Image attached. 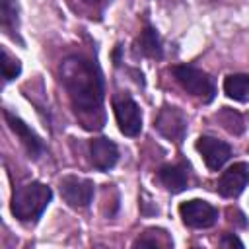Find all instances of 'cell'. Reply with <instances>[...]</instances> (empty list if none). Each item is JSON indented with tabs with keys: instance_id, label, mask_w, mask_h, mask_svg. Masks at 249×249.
<instances>
[{
	"instance_id": "1",
	"label": "cell",
	"mask_w": 249,
	"mask_h": 249,
	"mask_svg": "<svg viewBox=\"0 0 249 249\" xmlns=\"http://www.w3.org/2000/svg\"><path fill=\"white\" fill-rule=\"evenodd\" d=\"M60 80L68 91L74 113L86 128L103 126V78L91 60L68 56L60 66Z\"/></svg>"
},
{
	"instance_id": "2",
	"label": "cell",
	"mask_w": 249,
	"mask_h": 249,
	"mask_svg": "<svg viewBox=\"0 0 249 249\" xmlns=\"http://www.w3.org/2000/svg\"><path fill=\"white\" fill-rule=\"evenodd\" d=\"M53 198L51 187L33 181L19 187L12 196V214L21 222H35Z\"/></svg>"
},
{
	"instance_id": "3",
	"label": "cell",
	"mask_w": 249,
	"mask_h": 249,
	"mask_svg": "<svg viewBox=\"0 0 249 249\" xmlns=\"http://www.w3.org/2000/svg\"><path fill=\"white\" fill-rule=\"evenodd\" d=\"M171 72H173L175 80L179 82V86L193 97H196L204 103H210L214 99V95H216L214 80L200 68L191 66V64H177L171 68Z\"/></svg>"
},
{
	"instance_id": "4",
	"label": "cell",
	"mask_w": 249,
	"mask_h": 249,
	"mask_svg": "<svg viewBox=\"0 0 249 249\" xmlns=\"http://www.w3.org/2000/svg\"><path fill=\"white\" fill-rule=\"evenodd\" d=\"M58 189L68 206L86 208V206H89V202L93 198L95 185H93V181L78 177V175H64L58 183Z\"/></svg>"
},
{
	"instance_id": "5",
	"label": "cell",
	"mask_w": 249,
	"mask_h": 249,
	"mask_svg": "<svg viewBox=\"0 0 249 249\" xmlns=\"http://www.w3.org/2000/svg\"><path fill=\"white\" fill-rule=\"evenodd\" d=\"M113 111L119 130L124 136H136L142 130V113L130 95H119L113 99Z\"/></svg>"
},
{
	"instance_id": "6",
	"label": "cell",
	"mask_w": 249,
	"mask_h": 249,
	"mask_svg": "<svg viewBox=\"0 0 249 249\" xmlns=\"http://www.w3.org/2000/svg\"><path fill=\"white\" fill-rule=\"evenodd\" d=\"M179 214L183 218V222L189 228H210L216 224L218 220V210L200 198H193V200H185L179 204Z\"/></svg>"
},
{
	"instance_id": "7",
	"label": "cell",
	"mask_w": 249,
	"mask_h": 249,
	"mask_svg": "<svg viewBox=\"0 0 249 249\" xmlns=\"http://www.w3.org/2000/svg\"><path fill=\"white\" fill-rule=\"evenodd\" d=\"M195 146H196L198 154L202 156L206 167L212 169V171L222 169L224 163L231 158V148H230V144H226L224 140H218V138H214V136H200Z\"/></svg>"
},
{
	"instance_id": "8",
	"label": "cell",
	"mask_w": 249,
	"mask_h": 249,
	"mask_svg": "<svg viewBox=\"0 0 249 249\" xmlns=\"http://www.w3.org/2000/svg\"><path fill=\"white\" fill-rule=\"evenodd\" d=\"M156 128L173 142H181L187 132V117L177 107H163L156 119Z\"/></svg>"
},
{
	"instance_id": "9",
	"label": "cell",
	"mask_w": 249,
	"mask_h": 249,
	"mask_svg": "<svg viewBox=\"0 0 249 249\" xmlns=\"http://www.w3.org/2000/svg\"><path fill=\"white\" fill-rule=\"evenodd\" d=\"M247 179H249V165L245 161L233 163L218 179V193L226 198H235L245 191Z\"/></svg>"
},
{
	"instance_id": "10",
	"label": "cell",
	"mask_w": 249,
	"mask_h": 249,
	"mask_svg": "<svg viewBox=\"0 0 249 249\" xmlns=\"http://www.w3.org/2000/svg\"><path fill=\"white\" fill-rule=\"evenodd\" d=\"M4 117H6V121H8V124H10V128L16 132V136L21 140V144L25 146V150H27V154L31 156V158H39L43 152H45V146H43V140L37 136V132L31 128V126H27L19 117H16V115H12V113H4Z\"/></svg>"
},
{
	"instance_id": "11",
	"label": "cell",
	"mask_w": 249,
	"mask_h": 249,
	"mask_svg": "<svg viewBox=\"0 0 249 249\" xmlns=\"http://www.w3.org/2000/svg\"><path fill=\"white\" fill-rule=\"evenodd\" d=\"M89 152H91V161H93V165L99 171L111 169L117 163V160H119V148H117V144L113 140L105 138V136L93 138L89 142Z\"/></svg>"
},
{
	"instance_id": "12",
	"label": "cell",
	"mask_w": 249,
	"mask_h": 249,
	"mask_svg": "<svg viewBox=\"0 0 249 249\" xmlns=\"http://www.w3.org/2000/svg\"><path fill=\"white\" fill-rule=\"evenodd\" d=\"M160 181L169 193H183L189 187V171L187 165L183 163H173V165H163L160 169Z\"/></svg>"
},
{
	"instance_id": "13",
	"label": "cell",
	"mask_w": 249,
	"mask_h": 249,
	"mask_svg": "<svg viewBox=\"0 0 249 249\" xmlns=\"http://www.w3.org/2000/svg\"><path fill=\"white\" fill-rule=\"evenodd\" d=\"M134 51H136V54H140V56L161 58V54H163V51H161V41H160V37H158V33H156L154 27L146 25V27L140 31V35H138V39H136V43H134Z\"/></svg>"
},
{
	"instance_id": "14",
	"label": "cell",
	"mask_w": 249,
	"mask_h": 249,
	"mask_svg": "<svg viewBox=\"0 0 249 249\" xmlns=\"http://www.w3.org/2000/svg\"><path fill=\"white\" fill-rule=\"evenodd\" d=\"M224 91L228 97L245 103L249 97V76L247 74H231L224 80Z\"/></svg>"
},
{
	"instance_id": "15",
	"label": "cell",
	"mask_w": 249,
	"mask_h": 249,
	"mask_svg": "<svg viewBox=\"0 0 249 249\" xmlns=\"http://www.w3.org/2000/svg\"><path fill=\"white\" fill-rule=\"evenodd\" d=\"M0 25L8 29V33H18L19 25V8L16 0H0Z\"/></svg>"
},
{
	"instance_id": "16",
	"label": "cell",
	"mask_w": 249,
	"mask_h": 249,
	"mask_svg": "<svg viewBox=\"0 0 249 249\" xmlns=\"http://www.w3.org/2000/svg\"><path fill=\"white\" fill-rule=\"evenodd\" d=\"M21 72V64L18 58H12L8 53L0 51V88L8 82H12L14 78H18Z\"/></svg>"
},
{
	"instance_id": "17",
	"label": "cell",
	"mask_w": 249,
	"mask_h": 249,
	"mask_svg": "<svg viewBox=\"0 0 249 249\" xmlns=\"http://www.w3.org/2000/svg\"><path fill=\"white\" fill-rule=\"evenodd\" d=\"M220 121L224 123V126L233 132V134H241L245 130V124H243V117L231 109H224L222 115H220Z\"/></svg>"
},
{
	"instance_id": "18",
	"label": "cell",
	"mask_w": 249,
	"mask_h": 249,
	"mask_svg": "<svg viewBox=\"0 0 249 249\" xmlns=\"http://www.w3.org/2000/svg\"><path fill=\"white\" fill-rule=\"evenodd\" d=\"M222 245H224V247H233V245H235V247H239V249L243 247V243H241V241H239L235 235H231V233H230V235H224Z\"/></svg>"
},
{
	"instance_id": "19",
	"label": "cell",
	"mask_w": 249,
	"mask_h": 249,
	"mask_svg": "<svg viewBox=\"0 0 249 249\" xmlns=\"http://www.w3.org/2000/svg\"><path fill=\"white\" fill-rule=\"evenodd\" d=\"M88 4H103V2H109V0H86Z\"/></svg>"
}]
</instances>
